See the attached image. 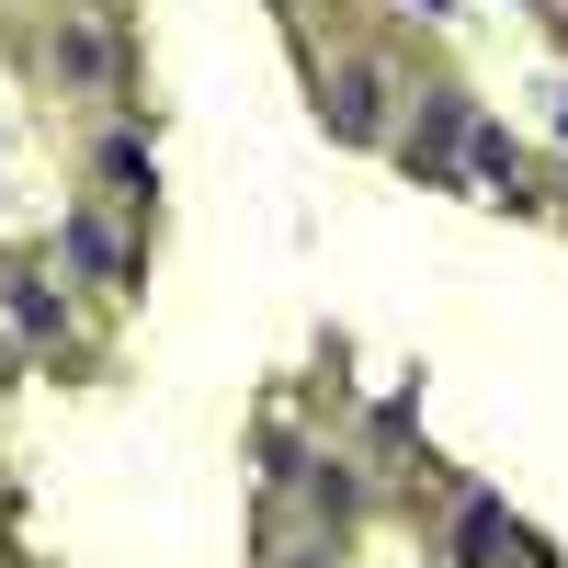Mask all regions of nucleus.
Wrapping results in <instances>:
<instances>
[{
    "instance_id": "nucleus-1",
    "label": "nucleus",
    "mask_w": 568,
    "mask_h": 568,
    "mask_svg": "<svg viewBox=\"0 0 568 568\" xmlns=\"http://www.w3.org/2000/svg\"><path fill=\"white\" fill-rule=\"evenodd\" d=\"M69 251H80L91 273H125V240H114V227H103V216H80V227H69Z\"/></svg>"
},
{
    "instance_id": "nucleus-2",
    "label": "nucleus",
    "mask_w": 568,
    "mask_h": 568,
    "mask_svg": "<svg viewBox=\"0 0 568 568\" xmlns=\"http://www.w3.org/2000/svg\"><path fill=\"white\" fill-rule=\"evenodd\" d=\"M342 125H353V136L375 125V69H353V80H342Z\"/></svg>"
}]
</instances>
